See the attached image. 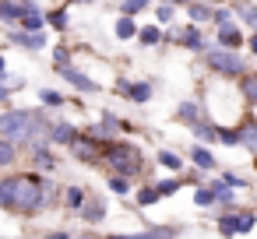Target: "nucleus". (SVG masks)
Here are the masks:
<instances>
[{
    "mask_svg": "<svg viewBox=\"0 0 257 239\" xmlns=\"http://www.w3.org/2000/svg\"><path fill=\"white\" fill-rule=\"evenodd\" d=\"M46 211L43 200V172H15L11 176V214L36 218Z\"/></svg>",
    "mask_w": 257,
    "mask_h": 239,
    "instance_id": "1",
    "label": "nucleus"
},
{
    "mask_svg": "<svg viewBox=\"0 0 257 239\" xmlns=\"http://www.w3.org/2000/svg\"><path fill=\"white\" fill-rule=\"evenodd\" d=\"M99 162L113 172V176H138L145 169V158L138 151V144L131 141H102V151H99Z\"/></svg>",
    "mask_w": 257,
    "mask_h": 239,
    "instance_id": "2",
    "label": "nucleus"
},
{
    "mask_svg": "<svg viewBox=\"0 0 257 239\" xmlns=\"http://www.w3.org/2000/svg\"><path fill=\"white\" fill-rule=\"evenodd\" d=\"M32 116H36V109H11V106H4L0 109V137H8L22 151V144L29 137V127H32Z\"/></svg>",
    "mask_w": 257,
    "mask_h": 239,
    "instance_id": "3",
    "label": "nucleus"
},
{
    "mask_svg": "<svg viewBox=\"0 0 257 239\" xmlns=\"http://www.w3.org/2000/svg\"><path fill=\"white\" fill-rule=\"evenodd\" d=\"M204 64H208L215 74H222V78H239V74L246 71V64L239 60L236 50H208V53H204Z\"/></svg>",
    "mask_w": 257,
    "mask_h": 239,
    "instance_id": "4",
    "label": "nucleus"
},
{
    "mask_svg": "<svg viewBox=\"0 0 257 239\" xmlns=\"http://www.w3.org/2000/svg\"><path fill=\"white\" fill-rule=\"evenodd\" d=\"M4 39H8L11 46H18V50H29V53H39V50L50 46V36H46V32H25V29H18V25H11V29L4 32Z\"/></svg>",
    "mask_w": 257,
    "mask_h": 239,
    "instance_id": "5",
    "label": "nucleus"
},
{
    "mask_svg": "<svg viewBox=\"0 0 257 239\" xmlns=\"http://www.w3.org/2000/svg\"><path fill=\"white\" fill-rule=\"evenodd\" d=\"M67 151L78 158V162H99V151H102V141H95L92 134H78L71 144H67Z\"/></svg>",
    "mask_w": 257,
    "mask_h": 239,
    "instance_id": "6",
    "label": "nucleus"
},
{
    "mask_svg": "<svg viewBox=\"0 0 257 239\" xmlns=\"http://www.w3.org/2000/svg\"><path fill=\"white\" fill-rule=\"evenodd\" d=\"M162 39H173V43H180L183 50H204V32H201L197 25H183V29L162 32Z\"/></svg>",
    "mask_w": 257,
    "mask_h": 239,
    "instance_id": "7",
    "label": "nucleus"
},
{
    "mask_svg": "<svg viewBox=\"0 0 257 239\" xmlns=\"http://www.w3.org/2000/svg\"><path fill=\"white\" fill-rule=\"evenodd\" d=\"M57 74H60V78H64V81L71 85V88H78V92H85V95H92V92H99V81H92V78H88L85 71H78L74 64H71V67H60Z\"/></svg>",
    "mask_w": 257,
    "mask_h": 239,
    "instance_id": "8",
    "label": "nucleus"
},
{
    "mask_svg": "<svg viewBox=\"0 0 257 239\" xmlns=\"http://www.w3.org/2000/svg\"><path fill=\"white\" fill-rule=\"evenodd\" d=\"M78 134H81V130H78L74 123H67V120H53V123H50L46 141H50V144H57V148H67V144H71Z\"/></svg>",
    "mask_w": 257,
    "mask_h": 239,
    "instance_id": "9",
    "label": "nucleus"
},
{
    "mask_svg": "<svg viewBox=\"0 0 257 239\" xmlns=\"http://www.w3.org/2000/svg\"><path fill=\"white\" fill-rule=\"evenodd\" d=\"M120 95H127L131 102H138V106H145V102H152V95H155V88H152V81H120Z\"/></svg>",
    "mask_w": 257,
    "mask_h": 239,
    "instance_id": "10",
    "label": "nucleus"
},
{
    "mask_svg": "<svg viewBox=\"0 0 257 239\" xmlns=\"http://www.w3.org/2000/svg\"><path fill=\"white\" fill-rule=\"evenodd\" d=\"M78 218L88 221V225H99L106 218V200L102 197H85V204L78 207Z\"/></svg>",
    "mask_w": 257,
    "mask_h": 239,
    "instance_id": "11",
    "label": "nucleus"
},
{
    "mask_svg": "<svg viewBox=\"0 0 257 239\" xmlns=\"http://www.w3.org/2000/svg\"><path fill=\"white\" fill-rule=\"evenodd\" d=\"M109 239H176V228L155 225V228H145V232H113Z\"/></svg>",
    "mask_w": 257,
    "mask_h": 239,
    "instance_id": "12",
    "label": "nucleus"
},
{
    "mask_svg": "<svg viewBox=\"0 0 257 239\" xmlns=\"http://www.w3.org/2000/svg\"><path fill=\"white\" fill-rule=\"evenodd\" d=\"M32 155V165H36V172H57V155H53V148L46 144V148H36V151H29Z\"/></svg>",
    "mask_w": 257,
    "mask_h": 239,
    "instance_id": "13",
    "label": "nucleus"
},
{
    "mask_svg": "<svg viewBox=\"0 0 257 239\" xmlns=\"http://www.w3.org/2000/svg\"><path fill=\"white\" fill-rule=\"evenodd\" d=\"M236 144H243V148H250L257 155V120H243L236 127Z\"/></svg>",
    "mask_w": 257,
    "mask_h": 239,
    "instance_id": "14",
    "label": "nucleus"
},
{
    "mask_svg": "<svg viewBox=\"0 0 257 239\" xmlns=\"http://www.w3.org/2000/svg\"><path fill=\"white\" fill-rule=\"evenodd\" d=\"M239 43H243V32H239V25H218V46L222 50H239Z\"/></svg>",
    "mask_w": 257,
    "mask_h": 239,
    "instance_id": "15",
    "label": "nucleus"
},
{
    "mask_svg": "<svg viewBox=\"0 0 257 239\" xmlns=\"http://www.w3.org/2000/svg\"><path fill=\"white\" fill-rule=\"evenodd\" d=\"M232 15L239 18V22H246L250 29H257V4H250V0H232Z\"/></svg>",
    "mask_w": 257,
    "mask_h": 239,
    "instance_id": "16",
    "label": "nucleus"
},
{
    "mask_svg": "<svg viewBox=\"0 0 257 239\" xmlns=\"http://www.w3.org/2000/svg\"><path fill=\"white\" fill-rule=\"evenodd\" d=\"M60 200H64V207H67L71 214H78V207L85 204V190L71 183V186H64V190H60Z\"/></svg>",
    "mask_w": 257,
    "mask_h": 239,
    "instance_id": "17",
    "label": "nucleus"
},
{
    "mask_svg": "<svg viewBox=\"0 0 257 239\" xmlns=\"http://www.w3.org/2000/svg\"><path fill=\"white\" fill-rule=\"evenodd\" d=\"M18 18H22V0H0V22L11 29L18 25Z\"/></svg>",
    "mask_w": 257,
    "mask_h": 239,
    "instance_id": "18",
    "label": "nucleus"
},
{
    "mask_svg": "<svg viewBox=\"0 0 257 239\" xmlns=\"http://www.w3.org/2000/svg\"><path fill=\"white\" fill-rule=\"evenodd\" d=\"M187 15H190V25H204V22H211V4H204V0H190Z\"/></svg>",
    "mask_w": 257,
    "mask_h": 239,
    "instance_id": "19",
    "label": "nucleus"
},
{
    "mask_svg": "<svg viewBox=\"0 0 257 239\" xmlns=\"http://www.w3.org/2000/svg\"><path fill=\"white\" fill-rule=\"evenodd\" d=\"M18 144H11L8 137H0V169H11L15 162H18Z\"/></svg>",
    "mask_w": 257,
    "mask_h": 239,
    "instance_id": "20",
    "label": "nucleus"
},
{
    "mask_svg": "<svg viewBox=\"0 0 257 239\" xmlns=\"http://www.w3.org/2000/svg\"><path fill=\"white\" fill-rule=\"evenodd\" d=\"M46 25H50L53 32H67V25H71L67 8H53V11H46Z\"/></svg>",
    "mask_w": 257,
    "mask_h": 239,
    "instance_id": "21",
    "label": "nucleus"
},
{
    "mask_svg": "<svg viewBox=\"0 0 257 239\" xmlns=\"http://www.w3.org/2000/svg\"><path fill=\"white\" fill-rule=\"evenodd\" d=\"M176 116H180V123L190 127V123L201 120V106H197V102H180V106H176Z\"/></svg>",
    "mask_w": 257,
    "mask_h": 239,
    "instance_id": "22",
    "label": "nucleus"
},
{
    "mask_svg": "<svg viewBox=\"0 0 257 239\" xmlns=\"http://www.w3.org/2000/svg\"><path fill=\"white\" fill-rule=\"evenodd\" d=\"M141 46H155V43H162V29L159 25H145V29H138V36H134Z\"/></svg>",
    "mask_w": 257,
    "mask_h": 239,
    "instance_id": "23",
    "label": "nucleus"
},
{
    "mask_svg": "<svg viewBox=\"0 0 257 239\" xmlns=\"http://www.w3.org/2000/svg\"><path fill=\"white\" fill-rule=\"evenodd\" d=\"M190 158H194V165H197L201 172H211V169H215V155H211L208 148H194Z\"/></svg>",
    "mask_w": 257,
    "mask_h": 239,
    "instance_id": "24",
    "label": "nucleus"
},
{
    "mask_svg": "<svg viewBox=\"0 0 257 239\" xmlns=\"http://www.w3.org/2000/svg\"><path fill=\"white\" fill-rule=\"evenodd\" d=\"M113 36H116L120 43H123V39H134V36H138V25H134V18H123V15H120V22H116Z\"/></svg>",
    "mask_w": 257,
    "mask_h": 239,
    "instance_id": "25",
    "label": "nucleus"
},
{
    "mask_svg": "<svg viewBox=\"0 0 257 239\" xmlns=\"http://www.w3.org/2000/svg\"><path fill=\"white\" fill-rule=\"evenodd\" d=\"M39 102H43L46 109H60V106H64L67 99H64V95H60L57 88H39Z\"/></svg>",
    "mask_w": 257,
    "mask_h": 239,
    "instance_id": "26",
    "label": "nucleus"
},
{
    "mask_svg": "<svg viewBox=\"0 0 257 239\" xmlns=\"http://www.w3.org/2000/svg\"><path fill=\"white\" fill-rule=\"evenodd\" d=\"M145 8H152V0H120V15H123V18H134V15H141Z\"/></svg>",
    "mask_w": 257,
    "mask_h": 239,
    "instance_id": "27",
    "label": "nucleus"
},
{
    "mask_svg": "<svg viewBox=\"0 0 257 239\" xmlns=\"http://www.w3.org/2000/svg\"><path fill=\"white\" fill-rule=\"evenodd\" d=\"M253 225H257V214L253 211H236V235H246Z\"/></svg>",
    "mask_w": 257,
    "mask_h": 239,
    "instance_id": "28",
    "label": "nucleus"
},
{
    "mask_svg": "<svg viewBox=\"0 0 257 239\" xmlns=\"http://www.w3.org/2000/svg\"><path fill=\"white\" fill-rule=\"evenodd\" d=\"M239 95L250 102V106H257V74H250V78H243V85H239Z\"/></svg>",
    "mask_w": 257,
    "mask_h": 239,
    "instance_id": "29",
    "label": "nucleus"
},
{
    "mask_svg": "<svg viewBox=\"0 0 257 239\" xmlns=\"http://www.w3.org/2000/svg\"><path fill=\"white\" fill-rule=\"evenodd\" d=\"M190 130H194V137H197V141H208V144L215 141V127H211V123H204V120L190 123Z\"/></svg>",
    "mask_w": 257,
    "mask_h": 239,
    "instance_id": "30",
    "label": "nucleus"
},
{
    "mask_svg": "<svg viewBox=\"0 0 257 239\" xmlns=\"http://www.w3.org/2000/svg\"><path fill=\"white\" fill-rule=\"evenodd\" d=\"M180 186H183L180 176H176V179H159V183H155V193H159V197H173Z\"/></svg>",
    "mask_w": 257,
    "mask_h": 239,
    "instance_id": "31",
    "label": "nucleus"
},
{
    "mask_svg": "<svg viewBox=\"0 0 257 239\" xmlns=\"http://www.w3.org/2000/svg\"><path fill=\"white\" fill-rule=\"evenodd\" d=\"M60 67H71V50L60 43V46H53V71H60Z\"/></svg>",
    "mask_w": 257,
    "mask_h": 239,
    "instance_id": "32",
    "label": "nucleus"
},
{
    "mask_svg": "<svg viewBox=\"0 0 257 239\" xmlns=\"http://www.w3.org/2000/svg\"><path fill=\"white\" fill-rule=\"evenodd\" d=\"M215 141H222L225 148H236V127H215Z\"/></svg>",
    "mask_w": 257,
    "mask_h": 239,
    "instance_id": "33",
    "label": "nucleus"
},
{
    "mask_svg": "<svg viewBox=\"0 0 257 239\" xmlns=\"http://www.w3.org/2000/svg\"><path fill=\"white\" fill-rule=\"evenodd\" d=\"M159 165H166V169L180 172V169H183V158H180V155H173V151H159Z\"/></svg>",
    "mask_w": 257,
    "mask_h": 239,
    "instance_id": "34",
    "label": "nucleus"
},
{
    "mask_svg": "<svg viewBox=\"0 0 257 239\" xmlns=\"http://www.w3.org/2000/svg\"><path fill=\"white\" fill-rule=\"evenodd\" d=\"M194 204H197V207H211V204H215V190H211V186H197Z\"/></svg>",
    "mask_w": 257,
    "mask_h": 239,
    "instance_id": "35",
    "label": "nucleus"
},
{
    "mask_svg": "<svg viewBox=\"0 0 257 239\" xmlns=\"http://www.w3.org/2000/svg\"><path fill=\"white\" fill-rule=\"evenodd\" d=\"M0 207L11 211V176H0Z\"/></svg>",
    "mask_w": 257,
    "mask_h": 239,
    "instance_id": "36",
    "label": "nucleus"
},
{
    "mask_svg": "<svg viewBox=\"0 0 257 239\" xmlns=\"http://www.w3.org/2000/svg\"><path fill=\"white\" fill-rule=\"evenodd\" d=\"M218 232L222 235H236V211H229V214L218 218Z\"/></svg>",
    "mask_w": 257,
    "mask_h": 239,
    "instance_id": "37",
    "label": "nucleus"
},
{
    "mask_svg": "<svg viewBox=\"0 0 257 239\" xmlns=\"http://www.w3.org/2000/svg\"><path fill=\"white\" fill-rule=\"evenodd\" d=\"M159 200H162V197L155 193V186H145V190L138 193V204H141V207H152V204H159Z\"/></svg>",
    "mask_w": 257,
    "mask_h": 239,
    "instance_id": "38",
    "label": "nucleus"
},
{
    "mask_svg": "<svg viewBox=\"0 0 257 239\" xmlns=\"http://www.w3.org/2000/svg\"><path fill=\"white\" fill-rule=\"evenodd\" d=\"M211 22L215 25H229L232 22V8H211Z\"/></svg>",
    "mask_w": 257,
    "mask_h": 239,
    "instance_id": "39",
    "label": "nucleus"
},
{
    "mask_svg": "<svg viewBox=\"0 0 257 239\" xmlns=\"http://www.w3.org/2000/svg\"><path fill=\"white\" fill-rule=\"evenodd\" d=\"M109 190L113 193H131V179L127 176H109Z\"/></svg>",
    "mask_w": 257,
    "mask_h": 239,
    "instance_id": "40",
    "label": "nucleus"
},
{
    "mask_svg": "<svg viewBox=\"0 0 257 239\" xmlns=\"http://www.w3.org/2000/svg\"><path fill=\"white\" fill-rule=\"evenodd\" d=\"M173 15H176V8H173V4H159V8H155V18H159L162 25H166V22H173Z\"/></svg>",
    "mask_w": 257,
    "mask_h": 239,
    "instance_id": "41",
    "label": "nucleus"
},
{
    "mask_svg": "<svg viewBox=\"0 0 257 239\" xmlns=\"http://www.w3.org/2000/svg\"><path fill=\"white\" fill-rule=\"evenodd\" d=\"M222 183H225V186H246V179H239L236 172H225V176H222Z\"/></svg>",
    "mask_w": 257,
    "mask_h": 239,
    "instance_id": "42",
    "label": "nucleus"
},
{
    "mask_svg": "<svg viewBox=\"0 0 257 239\" xmlns=\"http://www.w3.org/2000/svg\"><path fill=\"white\" fill-rule=\"evenodd\" d=\"M11 95H15V92H11V88H8L4 81H0V109H4V106L11 102Z\"/></svg>",
    "mask_w": 257,
    "mask_h": 239,
    "instance_id": "43",
    "label": "nucleus"
},
{
    "mask_svg": "<svg viewBox=\"0 0 257 239\" xmlns=\"http://www.w3.org/2000/svg\"><path fill=\"white\" fill-rule=\"evenodd\" d=\"M46 239H74V235H71V232H64V228H53Z\"/></svg>",
    "mask_w": 257,
    "mask_h": 239,
    "instance_id": "44",
    "label": "nucleus"
},
{
    "mask_svg": "<svg viewBox=\"0 0 257 239\" xmlns=\"http://www.w3.org/2000/svg\"><path fill=\"white\" fill-rule=\"evenodd\" d=\"M4 74H8V60L0 57V81H4Z\"/></svg>",
    "mask_w": 257,
    "mask_h": 239,
    "instance_id": "45",
    "label": "nucleus"
},
{
    "mask_svg": "<svg viewBox=\"0 0 257 239\" xmlns=\"http://www.w3.org/2000/svg\"><path fill=\"white\" fill-rule=\"evenodd\" d=\"M250 53H257V32L250 36Z\"/></svg>",
    "mask_w": 257,
    "mask_h": 239,
    "instance_id": "46",
    "label": "nucleus"
},
{
    "mask_svg": "<svg viewBox=\"0 0 257 239\" xmlns=\"http://www.w3.org/2000/svg\"><path fill=\"white\" fill-rule=\"evenodd\" d=\"M71 4H81V8H88V4H95V0H71Z\"/></svg>",
    "mask_w": 257,
    "mask_h": 239,
    "instance_id": "47",
    "label": "nucleus"
},
{
    "mask_svg": "<svg viewBox=\"0 0 257 239\" xmlns=\"http://www.w3.org/2000/svg\"><path fill=\"white\" fill-rule=\"evenodd\" d=\"M78 239H99V235H95V232H85V235H78Z\"/></svg>",
    "mask_w": 257,
    "mask_h": 239,
    "instance_id": "48",
    "label": "nucleus"
}]
</instances>
